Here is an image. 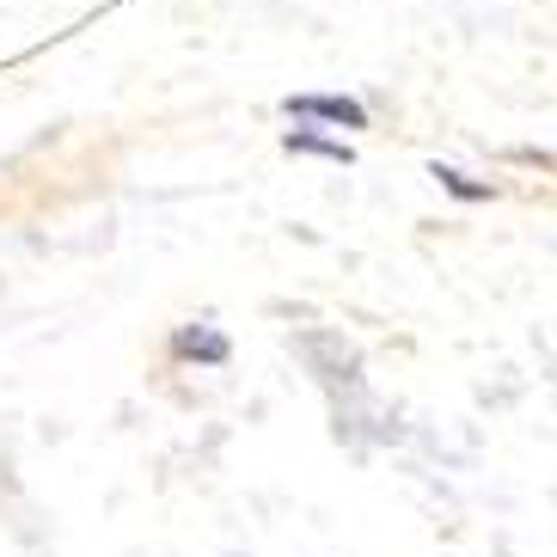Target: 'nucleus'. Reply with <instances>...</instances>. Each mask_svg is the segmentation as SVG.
I'll use <instances>...</instances> for the list:
<instances>
[{"label":"nucleus","instance_id":"obj_1","mask_svg":"<svg viewBox=\"0 0 557 557\" xmlns=\"http://www.w3.org/2000/svg\"><path fill=\"white\" fill-rule=\"evenodd\" d=\"M288 116H319V123H337V129H368V104L349 99V92H295Z\"/></svg>","mask_w":557,"mask_h":557},{"label":"nucleus","instance_id":"obj_2","mask_svg":"<svg viewBox=\"0 0 557 557\" xmlns=\"http://www.w3.org/2000/svg\"><path fill=\"white\" fill-rule=\"evenodd\" d=\"M172 356H197V361H209V368H221V361H227V337H221V331H178V337H172Z\"/></svg>","mask_w":557,"mask_h":557},{"label":"nucleus","instance_id":"obj_3","mask_svg":"<svg viewBox=\"0 0 557 557\" xmlns=\"http://www.w3.org/2000/svg\"><path fill=\"white\" fill-rule=\"evenodd\" d=\"M282 148H288V153H325V160L349 165V148H344V141H325V135H312V129H288V135H282Z\"/></svg>","mask_w":557,"mask_h":557},{"label":"nucleus","instance_id":"obj_4","mask_svg":"<svg viewBox=\"0 0 557 557\" xmlns=\"http://www.w3.org/2000/svg\"><path fill=\"white\" fill-rule=\"evenodd\" d=\"M429 178L442 184V190H454L459 202H491V184L466 178V172H454V165H429Z\"/></svg>","mask_w":557,"mask_h":557}]
</instances>
